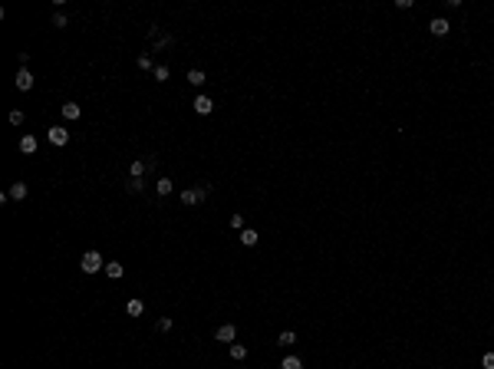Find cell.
<instances>
[{
	"label": "cell",
	"mask_w": 494,
	"mask_h": 369,
	"mask_svg": "<svg viewBox=\"0 0 494 369\" xmlns=\"http://www.w3.org/2000/svg\"><path fill=\"white\" fill-rule=\"evenodd\" d=\"M148 165L155 168V162H145V158H135V162L129 165V172H132V178H142L145 172H148Z\"/></svg>",
	"instance_id": "8992f818"
},
{
	"label": "cell",
	"mask_w": 494,
	"mask_h": 369,
	"mask_svg": "<svg viewBox=\"0 0 494 369\" xmlns=\"http://www.w3.org/2000/svg\"><path fill=\"white\" fill-rule=\"evenodd\" d=\"M211 109H214V102H211L208 96H195V112L198 116H208Z\"/></svg>",
	"instance_id": "52a82bcc"
},
{
	"label": "cell",
	"mask_w": 494,
	"mask_h": 369,
	"mask_svg": "<svg viewBox=\"0 0 494 369\" xmlns=\"http://www.w3.org/2000/svg\"><path fill=\"white\" fill-rule=\"evenodd\" d=\"M214 337L221 339V343H234V337H237V326L234 323H224V326H218V333Z\"/></svg>",
	"instance_id": "277c9868"
},
{
	"label": "cell",
	"mask_w": 494,
	"mask_h": 369,
	"mask_svg": "<svg viewBox=\"0 0 494 369\" xmlns=\"http://www.w3.org/2000/svg\"><path fill=\"white\" fill-rule=\"evenodd\" d=\"M13 83H17V89H20V92H27V89H33V73L27 69V66H20V73H17V79H13Z\"/></svg>",
	"instance_id": "7a4b0ae2"
},
{
	"label": "cell",
	"mask_w": 494,
	"mask_h": 369,
	"mask_svg": "<svg viewBox=\"0 0 494 369\" xmlns=\"http://www.w3.org/2000/svg\"><path fill=\"white\" fill-rule=\"evenodd\" d=\"M231 228H234V231L244 228V217H241V215H231Z\"/></svg>",
	"instance_id": "cb8c5ba5"
},
{
	"label": "cell",
	"mask_w": 494,
	"mask_h": 369,
	"mask_svg": "<svg viewBox=\"0 0 494 369\" xmlns=\"http://www.w3.org/2000/svg\"><path fill=\"white\" fill-rule=\"evenodd\" d=\"M125 313H129V316H142L145 313L142 300H129V304H125Z\"/></svg>",
	"instance_id": "9a60e30c"
},
{
	"label": "cell",
	"mask_w": 494,
	"mask_h": 369,
	"mask_svg": "<svg viewBox=\"0 0 494 369\" xmlns=\"http://www.w3.org/2000/svg\"><path fill=\"white\" fill-rule=\"evenodd\" d=\"M125 188L135 195V191H142V188H145V182H142V178H129V184H125Z\"/></svg>",
	"instance_id": "ffe728a7"
},
{
	"label": "cell",
	"mask_w": 494,
	"mask_h": 369,
	"mask_svg": "<svg viewBox=\"0 0 494 369\" xmlns=\"http://www.w3.org/2000/svg\"><path fill=\"white\" fill-rule=\"evenodd\" d=\"M53 27H56V30H63V27H66V17H63V13H56V17H53Z\"/></svg>",
	"instance_id": "d4e9b609"
},
{
	"label": "cell",
	"mask_w": 494,
	"mask_h": 369,
	"mask_svg": "<svg viewBox=\"0 0 494 369\" xmlns=\"http://www.w3.org/2000/svg\"><path fill=\"white\" fill-rule=\"evenodd\" d=\"M198 201H201V195H198L195 188H185V191H181V205H198Z\"/></svg>",
	"instance_id": "7c38bea8"
},
{
	"label": "cell",
	"mask_w": 494,
	"mask_h": 369,
	"mask_svg": "<svg viewBox=\"0 0 494 369\" xmlns=\"http://www.w3.org/2000/svg\"><path fill=\"white\" fill-rule=\"evenodd\" d=\"M241 244H244V247H254V244H257V231L244 228V231H241Z\"/></svg>",
	"instance_id": "4fadbf2b"
},
{
	"label": "cell",
	"mask_w": 494,
	"mask_h": 369,
	"mask_svg": "<svg viewBox=\"0 0 494 369\" xmlns=\"http://www.w3.org/2000/svg\"><path fill=\"white\" fill-rule=\"evenodd\" d=\"M481 366H484V369H494V353H484V359H481Z\"/></svg>",
	"instance_id": "603a6c76"
},
{
	"label": "cell",
	"mask_w": 494,
	"mask_h": 369,
	"mask_svg": "<svg viewBox=\"0 0 494 369\" xmlns=\"http://www.w3.org/2000/svg\"><path fill=\"white\" fill-rule=\"evenodd\" d=\"M277 343H280V346H293V343H296V337L290 333V330H287V333H280V339H277Z\"/></svg>",
	"instance_id": "44dd1931"
},
{
	"label": "cell",
	"mask_w": 494,
	"mask_h": 369,
	"mask_svg": "<svg viewBox=\"0 0 494 369\" xmlns=\"http://www.w3.org/2000/svg\"><path fill=\"white\" fill-rule=\"evenodd\" d=\"M10 122H13V125H23V112H20V109H13V112H10Z\"/></svg>",
	"instance_id": "7402d4cb"
},
{
	"label": "cell",
	"mask_w": 494,
	"mask_h": 369,
	"mask_svg": "<svg viewBox=\"0 0 494 369\" xmlns=\"http://www.w3.org/2000/svg\"><path fill=\"white\" fill-rule=\"evenodd\" d=\"M36 145H40L36 135H20V152L23 155H33V152H36Z\"/></svg>",
	"instance_id": "ba28073f"
},
{
	"label": "cell",
	"mask_w": 494,
	"mask_h": 369,
	"mask_svg": "<svg viewBox=\"0 0 494 369\" xmlns=\"http://www.w3.org/2000/svg\"><path fill=\"white\" fill-rule=\"evenodd\" d=\"M155 191H158V195H172V191H175V182H172V178H158V182H155Z\"/></svg>",
	"instance_id": "30bf717a"
},
{
	"label": "cell",
	"mask_w": 494,
	"mask_h": 369,
	"mask_svg": "<svg viewBox=\"0 0 494 369\" xmlns=\"http://www.w3.org/2000/svg\"><path fill=\"white\" fill-rule=\"evenodd\" d=\"M168 76H172V73H168V66H155V83H165Z\"/></svg>",
	"instance_id": "d6986e66"
},
{
	"label": "cell",
	"mask_w": 494,
	"mask_h": 369,
	"mask_svg": "<svg viewBox=\"0 0 494 369\" xmlns=\"http://www.w3.org/2000/svg\"><path fill=\"white\" fill-rule=\"evenodd\" d=\"M188 83H191V86H204V73H201V69H191V73H188Z\"/></svg>",
	"instance_id": "e0dca14e"
},
{
	"label": "cell",
	"mask_w": 494,
	"mask_h": 369,
	"mask_svg": "<svg viewBox=\"0 0 494 369\" xmlns=\"http://www.w3.org/2000/svg\"><path fill=\"white\" fill-rule=\"evenodd\" d=\"M7 195H10L13 201H23V198H27V184H23V182H13V184H10V191H7Z\"/></svg>",
	"instance_id": "9c48e42d"
},
{
	"label": "cell",
	"mask_w": 494,
	"mask_h": 369,
	"mask_svg": "<svg viewBox=\"0 0 494 369\" xmlns=\"http://www.w3.org/2000/svg\"><path fill=\"white\" fill-rule=\"evenodd\" d=\"M139 69H152V60H148V56H139Z\"/></svg>",
	"instance_id": "484cf974"
},
{
	"label": "cell",
	"mask_w": 494,
	"mask_h": 369,
	"mask_svg": "<svg viewBox=\"0 0 494 369\" xmlns=\"http://www.w3.org/2000/svg\"><path fill=\"white\" fill-rule=\"evenodd\" d=\"M106 274H109V277H112V280H119V277H122V274H125V267H122V264H119V261H112V264H106Z\"/></svg>",
	"instance_id": "5bb4252c"
},
{
	"label": "cell",
	"mask_w": 494,
	"mask_h": 369,
	"mask_svg": "<svg viewBox=\"0 0 494 369\" xmlns=\"http://www.w3.org/2000/svg\"><path fill=\"white\" fill-rule=\"evenodd\" d=\"M280 369H303V359L300 356H287L284 363H280Z\"/></svg>",
	"instance_id": "2e32d148"
},
{
	"label": "cell",
	"mask_w": 494,
	"mask_h": 369,
	"mask_svg": "<svg viewBox=\"0 0 494 369\" xmlns=\"http://www.w3.org/2000/svg\"><path fill=\"white\" fill-rule=\"evenodd\" d=\"M244 356H247V349H244L241 343H231V359H237V363H241Z\"/></svg>",
	"instance_id": "ac0fdd59"
},
{
	"label": "cell",
	"mask_w": 494,
	"mask_h": 369,
	"mask_svg": "<svg viewBox=\"0 0 494 369\" xmlns=\"http://www.w3.org/2000/svg\"><path fill=\"white\" fill-rule=\"evenodd\" d=\"M428 30H432V36H445V33L451 30V23L445 20V17H435V20L428 23Z\"/></svg>",
	"instance_id": "5b68a950"
},
{
	"label": "cell",
	"mask_w": 494,
	"mask_h": 369,
	"mask_svg": "<svg viewBox=\"0 0 494 369\" xmlns=\"http://www.w3.org/2000/svg\"><path fill=\"white\" fill-rule=\"evenodd\" d=\"M79 267H83L86 274H99V267H106V264H102V257H99V250H86Z\"/></svg>",
	"instance_id": "6da1fadb"
},
{
	"label": "cell",
	"mask_w": 494,
	"mask_h": 369,
	"mask_svg": "<svg viewBox=\"0 0 494 369\" xmlns=\"http://www.w3.org/2000/svg\"><path fill=\"white\" fill-rule=\"evenodd\" d=\"M46 139L53 142V145H66V142H69V132H66L63 125H53V129L46 132Z\"/></svg>",
	"instance_id": "3957f363"
},
{
	"label": "cell",
	"mask_w": 494,
	"mask_h": 369,
	"mask_svg": "<svg viewBox=\"0 0 494 369\" xmlns=\"http://www.w3.org/2000/svg\"><path fill=\"white\" fill-rule=\"evenodd\" d=\"M79 112H83V109H79L76 102H66V106H63V119L73 122V119H79Z\"/></svg>",
	"instance_id": "8fae6325"
},
{
	"label": "cell",
	"mask_w": 494,
	"mask_h": 369,
	"mask_svg": "<svg viewBox=\"0 0 494 369\" xmlns=\"http://www.w3.org/2000/svg\"><path fill=\"white\" fill-rule=\"evenodd\" d=\"M158 330H162V333H165V330H172V320H168V316H162V320H158Z\"/></svg>",
	"instance_id": "4316f807"
}]
</instances>
